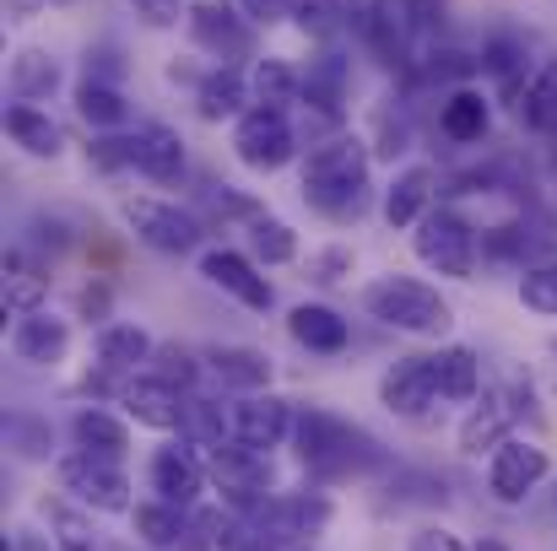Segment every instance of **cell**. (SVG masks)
<instances>
[{"instance_id":"obj_50","label":"cell","mask_w":557,"mask_h":551,"mask_svg":"<svg viewBox=\"0 0 557 551\" xmlns=\"http://www.w3.org/2000/svg\"><path fill=\"white\" fill-rule=\"evenodd\" d=\"M238 11L255 22V27H271V22H287V0H238Z\"/></svg>"},{"instance_id":"obj_23","label":"cell","mask_w":557,"mask_h":551,"mask_svg":"<svg viewBox=\"0 0 557 551\" xmlns=\"http://www.w3.org/2000/svg\"><path fill=\"white\" fill-rule=\"evenodd\" d=\"M131 168L152 184H174L185 174V136L174 125H136L131 130Z\"/></svg>"},{"instance_id":"obj_29","label":"cell","mask_w":557,"mask_h":551,"mask_svg":"<svg viewBox=\"0 0 557 551\" xmlns=\"http://www.w3.org/2000/svg\"><path fill=\"white\" fill-rule=\"evenodd\" d=\"M0 309L5 320H27L38 309H49V276L38 265H27L16 249L5 254V281H0Z\"/></svg>"},{"instance_id":"obj_31","label":"cell","mask_w":557,"mask_h":551,"mask_svg":"<svg viewBox=\"0 0 557 551\" xmlns=\"http://www.w3.org/2000/svg\"><path fill=\"white\" fill-rule=\"evenodd\" d=\"M433 373H438V395L449 405H471L482 395V358L471 347H460V341L433 352Z\"/></svg>"},{"instance_id":"obj_3","label":"cell","mask_w":557,"mask_h":551,"mask_svg":"<svg viewBox=\"0 0 557 551\" xmlns=\"http://www.w3.org/2000/svg\"><path fill=\"white\" fill-rule=\"evenodd\" d=\"M363 314L384 330H400V336H417V341H444L455 330V309L449 298L433 287V281H417V276H379L363 287Z\"/></svg>"},{"instance_id":"obj_39","label":"cell","mask_w":557,"mask_h":551,"mask_svg":"<svg viewBox=\"0 0 557 551\" xmlns=\"http://www.w3.org/2000/svg\"><path fill=\"white\" fill-rule=\"evenodd\" d=\"M249 254L260 265H293L298 260V233L282 216H260V222H249Z\"/></svg>"},{"instance_id":"obj_18","label":"cell","mask_w":557,"mask_h":551,"mask_svg":"<svg viewBox=\"0 0 557 551\" xmlns=\"http://www.w3.org/2000/svg\"><path fill=\"white\" fill-rule=\"evenodd\" d=\"M358 27H363L373 54H384V65H406L411 33H417V0H369Z\"/></svg>"},{"instance_id":"obj_15","label":"cell","mask_w":557,"mask_h":551,"mask_svg":"<svg viewBox=\"0 0 557 551\" xmlns=\"http://www.w3.org/2000/svg\"><path fill=\"white\" fill-rule=\"evenodd\" d=\"M200 276H206L216 292H227L238 309H249V314H271V303H276V287L265 281V271H260L255 254H238V249H200Z\"/></svg>"},{"instance_id":"obj_26","label":"cell","mask_w":557,"mask_h":551,"mask_svg":"<svg viewBox=\"0 0 557 551\" xmlns=\"http://www.w3.org/2000/svg\"><path fill=\"white\" fill-rule=\"evenodd\" d=\"M152 358H158V341L141 325H103L98 330V367L103 373L136 378L141 367H152Z\"/></svg>"},{"instance_id":"obj_16","label":"cell","mask_w":557,"mask_h":551,"mask_svg":"<svg viewBox=\"0 0 557 551\" xmlns=\"http://www.w3.org/2000/svg\"><path fill=\"white\" fill-rule=\"evenodd\" d=\"M189 38H195L216 65H233V60H249V54H255V22H249L238 5H222V0L189 5Z\"/></svg>"},{"instance_id":"obj_56","label":"cell","mask_w":557,"mask_h":551,"mask_svg":"<svg viewBox=\"0 0 557 551\" xmlns=\"http://www.w3.org/2000/svg\"><path fill=\"white\" fill-rule=\"evenodd\" d=\"M553 174H557V158H553Z\"/></svg>"},{"instance_id":"obj_32","label":"cell","mask_w":557,"mask_h":551,"mask_svg":"<svg viewBox=\"0 0 557 551\" xmlns=\"http://www.w3.org/2000/svg\"><path fill=\"white\" fill-rule=\"evenodd\" d=\"M131 530H136V541L147 551H174L189 530V509H174V503H163V498L136 503V509H131Z\"/></svg>"},{"instance_id":"obj_9","label":"cell","mask_w":557,"mask_h":551,"mask_svg":"<svg viewBox=\"0 0 557 551\" xmlns=\"http://www.w3.org/2000/svg\"><path fill=\"white\" fill-rule=\"evenodd\" d=\"M54 476H60V492H71L92 514H131V476H125L120 460H98V454L65 449L54 460Z\"/></svg>"},{"instance_id":"obj_11","label":"cell","mask_w":557,"mask_h":551,"mask_svg":"<svg viewBox=\"0 0 557 551\" xmlns=\"http://www.w3.org/2000/svg\"><path fill=\"white\" fill-rule=\"evenodd\" d=\"M553 476V460H547V449L536 443V438H509V443H498L493 454H487V492L504 503V509H520L542 481Z\"/></svg>"},{"instance_id":"obj_33","label":"cell","mask_w":557,"mask_h":551,"mask_svg":"<svg viewBox=\"0 0 557 551\" xmlns=\"http://www.w3.org/2000/svg\"><path fill=\"white\" fill-rule=\"evenodd\" d=\"M49 519V541L60 551H98V530H92V509L76 498H44L38 503Z\"/></svg>"},{"instance_id":"obj_52","label":"cell","mask_w":557,"mask_h":551,"mask_svg":"<svg viewBox=\"0 0 557 551\" xmlns=\"http://www.w3.org/2000/svg\"><path fill=\"white\" fill-rule=\"evenodd\" d=\"M11 547L16 551H60L49 536H33V530H16V536H11Z\"/></svg>"},{"instance_id":"obj_27","label":"cell","mask_w":557,"mask_h":551,"mask_svg":"<svg viewBox=\"0 0 557 551\" xmlns=\"http://www.w3.org/2000/svg\"><path fill=\"white\" fill-rule=\"evenodd\" d=\"M438 130H444L455 147H476V141H487V130H493V103H487V92H476V87H455V92L444 98V109H438Z\"/></svg>"},{"instance_id":"obj_40","label":"cell","mask_w":557,"mask_h":551,"mask_svg":"<svg viewBox=\"0 0 557 551\" xmlns=\"http://www.w3.org/2000/svg\"><path fill=\"white\" fill-rule=\"evenodd\" d=\"M287 22L304 38H336L347 27V5L342 0H287Z\"/></svg>"},{"instance_id":"obj_13","label":"cell","mask_w":557,"mask_h":551,"mask_svg":"<svg viewBox=\"0 0 557 551\" xmlns=\"http://www.w3.org/2000/svg\"><path fill=\"white\" fill-rule=\"evenodd\" d=\"M438 373H433V358H395L379 378V405L400 422H428L438 411Z\"/></svg>"},{"instance_id":"obj_22","label":"cell","mask_w":557,"mask_h":551,"mask_svg":"<svg viewBox=\"0 0 557 551\" xmlns=\"http://www.w3.org/2000/svg\"><path fill=\"white\" fill-rule=\"evenodd\" d=\"M287 336L293 347H304L309 358H342L352 347V325L347 314H336L331 303H298L287 314Z\"/></svg>"},{"instance_id":"obj_30","label":"cell","mask_w":557,"mask_h":551,"mask_svg":"<svg viewBox=\"0 0 557 551\" xmlns=\"http://www.w3.org/2000/svg\"><path fill=\"white\" fill-rule=\"evenodd\" d=\"M515 114H520V125H525L531 136L557 141V60H542V65L531 71V82H525Z\"/></svg>"},{"instance_id":"obj_42","label":"cell","mask_w":557,"mask_h":551,"mask_svg":"<svg viewBox=\"0 0 557 551\" xmlns=\"http://www.w3.org/2000/svg\"><path fill=\"white\" fill-rule=\"evenodd\" d=\"M520 303L542 320H557V260H536L520 271Z\"/></svg>"},{"instance_id":"obj_55","label":"cell","mask_w":557,"mask_h":551,"mask_svg":"<svg viewBox=\"0 0 557 551\" xmlns=\"http://www.w3.org/2000/svg\"><path fill=\"white\" fill-rule=\"evenodd\" d=\"M185 5H200V0H185Z\"/></svg>"},{"instance_id":"obj_54","label":"cell","mask_w":557,"mask_h":551,"mask_svg":"<svg viewBox=\"0 0 557 551\" xmlns=\"http://www.w3.org/2000/svg\"><path fill=\"white\" fill-rule=\"evenodd\" d=\"M471 551H509V547H504L498 536H482V541H476V547H471Z\"/></svg>"},{"instance_id":"obj_46","label":"cell","mask_w":557,"mask_h":551,"mask_svg":"<svg viewBox=\"0 0 557 551\" xmlns=\"http://www.w3.org/2000/svg\"><path fill=\"white\" fill-rule=\"evenodd\" d=\"M120 76H125V65H120V49H114V43L87 49V82H109V87H120Z\"/></svg>"},{"instance_id":"obj_28","label":"cell","mask_w":557,"mask_h":551,"mask_svg":"<svg viewBox=\"0 0 557 551\" xmlns=\"http://www.w3.org/2000/svg\"><path fill=\"white\" fill-rule=\"evenodd\" d=\"M5 136H11V147H22L27 158H44V163H54L65 152V130L38 103H11L5 109Z\"/></svg>"},{"instance_id":"obj_53","label":"cell","mask_w":557,"mask_h":551,"mask_svg":"<svg viewBox=\"0 0 557 551\" xmlns=\"http://www.w3.org/2000/svg\"><path fill=\"white\" fill-rule=\"evenodd\" d=\"M44 5H49V0H5L11 16H33V11H44Z\"/></svg>"},{"instance_id":"obj_43","label":"cell","mask_w":557,"mask_h":551,"mask_svg":"<svg viewBox=\"0 0 557 551\" xmlns=\"http://www.w3.org/2000/svg\"><path fill=\"white\" fill-rule=\"evenodd\" d=\"M147 373H158V378L180 384L185 395H195V384H200L206 363H200L195 352H185V347H158V358H152V367H147Z\"/></svg>"},{"instance_id":"obj_25","label":"cell","mask_w":557,"mask_h":551,"mask_svg":"<svg viewBox=\"0 0 557 551\" xmlns=\"http://www.w3.org/2000/svg\"><path fill=\"white\" fill-rule=\"evenodd\" d=\"M249 103H255V92H249V76H244L238 65H216V71H206V76L195 82V114H200L206 125L238 120Z\"/></svg>"},{"instance_id":"obj_5","label":"cell","mask_w":557,"mask_h":551,"mask_svg":"<svg viewBox=\"0 0 557 551\" xmlns=\"http://www.w3.org/2000/svg\"><path fill=\"white\" fill-rule=\"evenodd\" d=\"M411 254L433 271V276H449V281H471L476 276V254H482V238L476 227L449 211V205H433L417 227H411Z\"/></svg>"},{"instance_id":"obj_2","label":"cell","mask_w":557,"mask_h":551,"mask_svg":"<svg viewBox=\"0 0 557 551\" xmlns=\"http://www.w3.org/2000/svg\"><path fill=\"white\" fill-rule=\"evenodd\" d=\"M373 158L363 136H331L304 158V200L331 222H358L373 195Z\"/></svg>"},{"instance_id":"obj_4","label":"cell","mask_w":557,"mask_h":551,"mask_svg":"<svg viewBox=\"0 0 557 551\" xmlns=\"http://www.w3.org/2000/svg\"><path fill=\"white\" fill-rule=\"evenodd\" d=\"M125 227L136 233V243H147L152 254H195L206 243V216L180 200H158V195H125L120 200Z\"/></svg>"},{"instance_id":"obj_45","label":"cell","mask_w":557,"mask_h":551,"mask_svg":"<svg viewBox=\"0 0 557 551\" xmlns=\"http://www.w3.org/2000/svg\"><path fill=\"white\" fill-rule=\"evenodd\" d=\"M87 163L98 168V174H120V168H131V136H98L92 147H87Z\"/></svg>"},{"instance_id":"obj_6","label":"cell","mask_w":557,"mask_h":551,"mask_svg":"<svg viewBox=\"0 0 557 551\" xmlns=\"http://www.w3.org/2000/svg\"><path fill=\"white\" fill-rule=\"evenodd\" d=\"M200 454H206V476H211V487L222 492V503H227L233 514H255L260 503L276 498L271 454L244 449V443H233V438H222V443H211V449H200Z\"/></svg>"},{"instance_id":"obj_19","label":"cell","mask_w":557,"mask_h":551,"mask_svg":"<svg viewBox=\"0 0 557 551\" xmlns=\"http://www.w3.org/2000/svg\"><path fill=\"white\" fill-rule=\"evenodd\" d=\"M200 363H206V373H211L222 389H233V395H260V389H271V378H276V363H271L260 347H244V341H216V347L200 352Z\"/></svg>"},{"instance_id":"obj_51","label":"cell","mask_w":557,"mask_h":551,"mask_svg":"<svg viewBox=\"0 0 557 551\" xmlns=\"http://www.w3.org/2000/svg\"><path fill=\"white\" fill-rule=\"evenodd\" d=\"M82 314L87 320H109V287H82Z\"/></svg>"},{"instance_id":"obj_17","label":"cell","mask_w":557,"mask_h":551,"mask_svg":"<svg viewBox=\"0 0 557 551\" xmlns=\"http://www.w3.org/2000/svg\"><path fill=\"white\" fill-rule=\"evenodd\" d=\"M515 422H520V411H515L509 389H482V395L466 405L455 443H460V454L482 460V454H493L498 443H509V438H515Z\"/></svg>"},{"instance_id":"obj_47","label":"cell","mask_w":557,"mask_h":551,"mask_svg":"<svg viewBox=\"0 0 557 551\" xmlns=\"http://www.w3.org/2000/svg\"><path fill=\"white\" fill-rule=\"evenodd\" d=\"M222 551H276L271 541H260L255 536V525L244 519V514H233L227 519V530H222Z\"/></svg>"},{"instance_id":"obj_35","label":"cell","mask_w":557,"mask_h":551,"mask_svg":"<svg viewBox=\"0 0 557 551\" xmlns=\"http://www.w3.org/2000/svg\"><path fill=\"white\" fill-rule=\"evenodd\" d=\"M249 92H255V103H265V109H293V103H304V71H293L287 60L265 54V60H255V71H249Z\"/></svg>"},{"instance_id":"obj_1","label":"cell","mask_w":557,"mask_h":551,"mask_svg":"<svg viewBox=\"0 0 557 551\" xmlns=\"http://www.w3.org/2000/svg\"><path fill=\"white\" fill-rule=\"evenodd\" d=\"M293 454L314 481H347V476H369L384 471V449L369 433L325 405H304L293 422Z\"/></svg>"},{"instance_id":"obj_20","label":"cell","mask_w":557,"mask_h":551,"mask_svg":"<svg viewBox=\"0 0 557 551\" xmlns=\"http://www.w3.org/2000/svg\"><path fill=\"white\" fill-rule=\"evenodd\" d=\"M433 189H438V174H433V163H406L389 189H384V200H379V216H384V227H395V233H411L428 211H433Z\"/></svg>"},{"instance_id":"obj_8","label":"cell","mask_w":557,"mask_h":551,"mask_svg":"<svg viewBox=\"0 0 557 551\" xmlns=\"http://www.w3.org/2000/svg\"><path fill=\"white\" fill-rule=\"evenodd\" d=\"M233 158L249 168V174H276L298 158V130L287 120V109H265V103H249L238 120H233Z\"/></svg>"},{"instance_id":"obj_7","label":"cell","mask_w":557,"mask_h":551,"mask_svg":"<svg viewBox=\"0 0 557 551\" xmlns=\"http://www.w3.org/2000/svg\"><path fill=\"white\" fill-rule=\"evenodd\" d=\"M244 519L255 525L260 541H271L276 551H304V547H314V536H325L331 498L325 492H276L271 503H260Z\"/></svg>"},{"instance_id":"obj_14","label":"cell","mask_w":557,"mask_h":551,"mask_svg":"<svg viewBox=\"0 0 557 551\" xmlns=\"http://www.w3.org/2000/svg\"><path fill=\"white\" fill-rule=\"evenodd\" d=\"M147 487H152V498H163V503H174V509H195L200 492L211 487L206 454H200L189 438H174V443L152 449V460H147Z\"/></svg>"},{"instance_id":"obj_10","label":"cell","mask_w":557,"mask_h":551,"mask_svg":"<svg viewBox=\"0 0 557 551\" xmlns=\"http://www.w3.org/2000/svg\"><path fill=\"white\" fill-rule=\"evenodd\" d=\"M293 422H298V405L282 400V395H271V389L227 400V438L244 443V449L276 454L282 443H293Z\"/></svg>"},{"instance_id":"obj_37","label":"cell","mask_w":557,"mask_h":551,"mask_svg":"<svg viewBox=\"0 0 557 551\" xmlns=\"http://www.w3.org/2000/svg\"><path fill=\"white\" fill-rule=\"evenodd\" d=\"M76 114H82V125H92V130H125L131 125V103H125V92L120 87H109V82H76Z\"/></svg>"},{"instance_id":"obj_48","label":"cell","mask_w":557,"mask_h":551,"mask_svg":"<svg viewBox=\"0 0 557 551\" xmlns=\"http://www.w3.org/2000/svg\"><path fill=\"white\" fill-rule=\"evenodd\" d=\"M406 551H471L455 530H444V525H422L411 541H406Z\"/></svg>"},{"instance_id":"obj_57","label":"cell","mask_w":557,"mask_h":551,"mask_svg":"<svg viewBox=\"0 0 557 551\" xmlns=\"http://www.w3.org/2000/svg\"><path fill=\"white\" fill-rule=\"evenodd\" d=\"M553 358H557V341H553Z\"/></svg>"},{"instance_id":"obj_44","label":"cell","mask_w":557,"mask_h":551,"mask_svg":"<svg viewBox=\"0 0 557 551\" xmlns=\"http://www.w3.org/2000/svg\"><path fill=\"white\" fill-rule=\"evenodd\" d=\"M352 249L347 243H331V249H314L309 254V281H320V287H336V281H347L352 276Z\"/></svg>"},{"instance_id":"obj_24","label":"cell","mask_w":557,"mask_h":551,"mask_svg":"<svg viewBox=\"0 0 557 551\" xmlns=\"http://www.w3.org/2000/svg\"><path fill=\"white\" fill-rule=\"evenodd\" d=\"M71 449L125 465V454H131V427H125V416H114L109 405H76V411H71Z\"/></svg>"},{"instance_id":"obj_36","label":"cell","mask_w":557,"mask_h":551,"mask_svg":"<svg viewBox=\"0 0 557 551\" xmlns=\"http://www.w3.org/2000/svg\"><path fill=\"white\" fill-rule=\"evenodd\" d=\"M0 433H5V449H11L16 460H33V465L60 460V449H54V422L38 416V411H11Z\"/></svg>"},{"instance_id":"obj_34","label":"cell","mask_w":557,"mask_h":551,"mask_svg":"<svg viewBox=\"0 0 557 551\" xmlns=\"http://www.w3.org/2000/svg\"><path fill=\"white\" fill-rule=\"evenodd\" d=\"M304 103L325 120H342V103H347V60L342 54H320L304 71Z\"/></svg>"},{"instance_id":"obj_21","label":"cell","mask_w":557,"mask_h":551,"mask_svg":"<svg viewBox=\"0 0 557 551\" xmlns=\"http://www.w3.org/2000/svg\"><path fill=\"white\" fill-rule=\"evenodd\" d=\"M71 352V320H60L54 309H38L27 320L11 325V358L27 367H54Z\"/></svg>"},{"instance_id":"obj_41","label":"cell","mask_w":557,"mask_h":551,"mask_svg":"<svg viewBox=\"0 0 557 551\" xmlns=\"http://www.w3.org/2000/svg\"><path fill=\"white\" fill-rule=\"evenodd\" d=\"M200 211H206V216H222V222H260V216H265V205H260L255 195L233 189V184H206V189H200Z\"/></svg>"},{"instance_id":"obj_12","label":"cell","mask_w":557,"mask_h":551,"mask_svg":"<svg viewBox=\"0 0 557 551\" xmlns=\"http://www.w3.org/2000/svg\"><path fill=\"white\" fill-rule=\"evenodd\" d=\"M120 405H125V416H131L136 427H147V433H180V438H185L189 395L180 384H169V378H158V373H136V378L120 384Z\"/></svg>"},{"instance_id":"obj_49","label":"cell","mask_w":557,"mask_h":551,"mask_svg":"<svg viewBox=\"0 0 557 551\" xmlns=\"http://www.w3.org/2000/svg\"><path fill=\"white\" fill-rule=\"evenodd\" d=\"M131 5H136V16H141L147 27H174L180 11H185V0H131Z\"/></svg>"},{"instance_id":"obj_38","label":"cell","mask_w":557,"mask_h":551,"mask_svg":"<svg viewBox=\"0 0 557 551\" xmlns=\"http://www.w3.org/2000/svg\"><path fill=\"white\" fill-rule=\"evenodd\" d=\"M11 98L16 103H38V98H49L54 87H60V65L49 60V54H38V49H27V54H16L11 60Z\"/></svg>"}]
</instances>
